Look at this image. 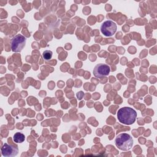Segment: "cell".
I'll use <instances>...</instances> for the list:
<instances>
[{"label": "cell", "instance_id": "1", "mask_svg": "<svg viewBox=\"0 0 157 157\" xmlns=\"http://www.w3.org/2000/svg\"><path fill=\"white\" fill-rule=\"evenodd\" d=\"M137 113L134 109L129 107L120 108L117 112V118L121 123L129 125L136 120Z\"/></svg>", "mask_w": 157, "mask_h": 157}, {"label": "cell", "instance_id": "2", "mask_svg": "<svg viewBox=\"0 0 157 157\" xmlns=\"http://www.w3.org/2000/svg\"><path fill=\"white\" fill-rule=\"evenodd\" d=\"M115 145L118 148L123 151L130 150L133 145L132 137L127 133H121L118 134L115 140Z\"/></svg>", "mask_w": 157, "mask_h": 157}, {"label": "cell", "instance_id": "3", "mask_svg": "<svg viewBox=\"0 0 157 157\" xmlns=\"http://www.w3.org/2000/svg\"><path fill=\"white\" fill-rule=\"evenodd\" d=\"M26 39L21 34H17L10 40L11 49L13 52H20L25 46Z\"/></svg>", "mask_w": 157, "mask_h": 157}, {"label": "cell", "instance_id": "4", "mask_svg": "<svg viewBox=\"0 0 157 157\" xmlns=\"http://www.w3.org/2000/svg\"><path fill=\"white\" fill-rule=\"evenodd\" d=\"M117 26L115 22L112 20H106L101 25L100 29L101 33L107 37L113 36L117 31Z\"/></svg>", "mask_w": 157, "mask_h": 157}, {"label": "cell", "instance_id": "5", "mask_svg": "<svg viewBox=\"0 0 157 157\" xmlns=\"http://www.w3.org/2000/svg\"><path fill=\"white\" fill-rule=\"evenodd\" d=\"M110 68L109 66L106 64L99 63L95 66L93 69V72L96 77L99 78L108 75L110 73Z\"/></svg>", "mask_w": 157, "mask_h": 157}, {"label": "cell", "instance_id": "6", "mask_svg": "<svg viewBox=\"0 0 157 157\" xmlns=\"http://www.w3.org/2000/svg\"><path fill=\"white\" fill-rule=\"evenodd\" d=\"M18 153V149L17 146H13L5 143L1 147V153L4 156H14Z\"/></svg>", "mask_w": 157, "mask_h": 157}, {"label": "cell", "instance_id": "7", "mask_svg": "<svg viewBox=\"0 0 157 157\" xmlns=\"http://www.w3.org/2000/svg\"><path fill=\"white\" fill-rule=\"evenodd\" d=\"M13 141L16 143H22L25 141V135L21 132H16L13 135Z\"/></svg>", "mask_w": 157, "mask_h": 157}, {"label": "cell", "instance_id": "8", "mask_svg": "<svg viewBox=\"0 0 157 157\" xmlns=\"http://www.w3.org/2000/svg\"><path fill=\"white\" fill-rule=\"evenodd\" d=\"M53 53L51 50H45L42 53V56L44 59L49 60L52 58Z\"/></svg>", "mask_w": 157, "mask_h": 157}]
</instances>
